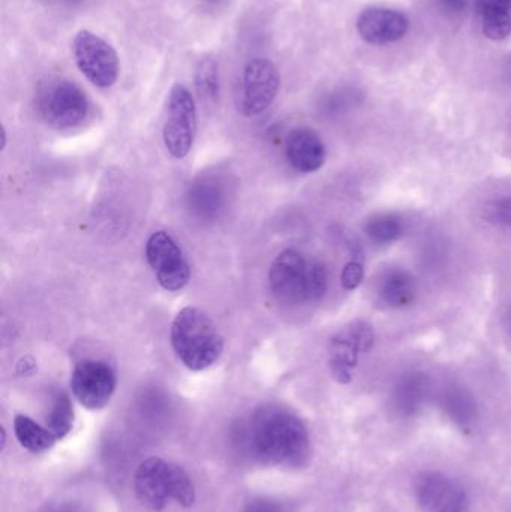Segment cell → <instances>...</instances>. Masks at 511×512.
<instances>
[{
    "label": "cell",
    "instance_id": "cell-1",
    "mask_svg": "<svg viewBox=\"0 0 511 512\" xmlns=\"http://www.w3.org/2000/svg\"><path fill=\"white\" fill-rule=\"evenodd\" d=\"M246 450L261 462L299 466L309 454V435L299 417L276 406L255 412L243 433Z\"/></svg>",
    "mask_w": 511,
    "mask_h": 512
},
{
    "label": "cell",
    "instance_id": "cell-2",
    "mask_svg": "<svg viewBox=\"0 0 511 512\" xmlns=\"http://www.w3.org/2000/svg\"><path fill=\"white\" fill-rule=\"evenodd\" d=\"M171 346L194 372L209 369L221 358L224 339L212 319L197 307H183L171 325Z\"/></svg>",
    "mask_w": 511,
    "mask_h": 512
},
{
    "label": "cell",
    "instance_id": "cell-3",
    "mask_svg": "<svg viewBox=\"0 0 511 512\" xmlns=\"http://www.w3.org/2000/svg\"><path fill=\"white\" fill-rule=\"evenodd\" d=\"M197 134V105L194 96L185 84H174L168 96V116L165 120V149L173 158L183 159L189 155Z\"/></svg>",
    "mask_w": 511,
    "mask_h": 512
},
{
    "label": "cell",
    "instance_id": "cell-4",
    "mask_svg": "<svg viewBox=\"0 0 511 512\" xmlns=\"http://www.w3.org/2000/svg\"><path fill=\"white\" fill-rule=\"evenodd\" d=\"M72 53L81 74L93 86L107 89L119 78V57L116 50L101 36L80 30L72 42Z\"/></svg>",
    "mask_w": 511,
    "mask_h": 512
},
{
    "label": "cell",
    "instance_id": "cell-5",
    "mask_svg": "<svg viewBox=\"0 0 511 512\" xmlns=\"http://www.w3.org/2000/svg\"><path fill=\"white\" fill-rule=\"evenodd\" d=\"M374 340V327L365 319L351 321L330 339V372L339 384L351 382L360 355L371 351Z\"/></svg>",
    "mask_w": 511,
    "mask_h": 512
},
{
    "label": "cell",
    "instance_id": "cell-6",
    "mask_svg": "<svg viewBox=\"0 0 511 512\" xmlns=\"http://www.w3.org/2000/svg\"><path fill=\"white\" fill-rule=\"evenodd\" d=\"M39 114L53 129H71L84 122L89 113L86 93L71 81H57L39 98Z\"/></svg>",
    "mask_w": 511,
    "mask_h": 512
},
{
    "label": "cell",
    "instance_id": "cell-7",
    "mask_svg": "<svg viewBox=\"0 0 511 512\" xmlns=\"http://www.w3.org/2000/svg\"><path fill=\"white\" fill-rule=\"evenodd\" d=\"M146 258L159 285L168 292L185 288L191 280V268L180 246L164 231L153 233L147 240Z\"/></svg>",
    "mask_w": 511,
    "mask_h": 512
},
{
    "label": "cell",
    "instance_id": "cell-8",
    "mask_svg": "<svg viewBox=\"0 0 511 512\" xmlns=\"http://www.w3.org/2000/svg\"><path fill=\"white\" fill-rule=\"evenodd\" d=\"M116 385V372L105 361H81L71 376L72 394L80 405L90 411L105 408L116 391Z\"/></svg>",
    "mask_w": 511,
    "mask_h": 512
},
{
    "label": "cell",
    "instance_id": "cell-9",
    "mask_svg": "<svg viewBox=\"0 0 511 512\" xmlns=\"http://www.w3.org/2000/svg\"><path fill=\"white\" fill-rule=\"evenodd\" d=\"M309 259L294 251L285 249L276 256L269 271L270 288L273 295L287 306L309 301L308 298Z\"/></svg>",
    "mask_w": 511,
    "mask_h": 512
},
{
    "label": "cell",
    "instance_id": "cell-10",
    "mask_svg": "<svg viewBox=\"0 0 511 512\" xmlns=\"http://www.w3.org/2000/svg\"><path fill=\"white\" fill-rule=\"evenodd\" d=\"M281 75L269 59H254L243 72L240 111L243 116L254 117L264 113L278 96Z\"/></svg>",
    "mask_w": 511,
    "mask_h": 512
},
{
    "label": "cell",
    "instance_id": "cell-11",
    "mask_svg": "<svg viewBox=\"0 0 511 512\" xmlns=\"http://www.w3.org/2000/svg\"><path fill=\"white\" fill-rule=\"evenodd\" d=\"M414 495L423 512H470V499L464 487L441 472L419 475Z\"/></svg>",
    "mask_w": 511,
    "mask_h": 512
},
{
    "label": "cell",
    "instance_id": "cell-12",
    "mask_svg": "<svg viewBox=\"0 0 511 512\" xmlns=\"http://www.w3.org/2000/svg\"><path fill=\"white\" fill-rule=\"evenodd\" d=\"M171 463L150 457L138 466L134 487L138 501L152 511H162L171 499Z\"/></svg>",
    "mask_w": 511,
    "mask_h": 512
},
{
    "label": "cell",
    "instance_id": "cell-13",
    "mask_svg": "<svg viewBox=\"0 0 511 512\" xmlns=\"http://www.w3.org/2000/svg\"><path fill=\"white\" fill-rule=\"evenodd\" d=\"M408 20L401 12L386 8H368L357 18V30L371 44H390L404 38Z\"/></svg>",
    "mask_w": 511,
    "mask_h": 512
},
{
    "label": "cell",
    "instance_id": "cell-14",
    "mask_svg": "<svg viewBox=\"0 0 511 512\" xmlns=\"http://www.w3.org/2000/svg\"><path fill=\"white\" fill-rule=\"evenodd\" d=\"M288 162L300 173H317L326 162V146L311 128H296L288 134L285 147Z\"/></svg>",
    "mask_w": 511,
    "mask_h": 512
},
{
    "label": "cell",
    "instance_id": "cell-15",
    "mask_svg": "<svg viewBox=\"0 0 511 512\" xmlns=\"http://www.w3.org/2000/svg\"><path fill=\"white\" fill-rule=\"evenodd\" d=\"M375 294L384 306L390 309H404L416 301V279L405 268H384L375 279Z\"/></svg>",
    "mask_w": 511,
    "mask_h": 512
},
{
    "label": "cell",
    "instance_id": "cell-16",
    "mask_svg": "<svg viewBox=\"0 0 511 512\" xmlns=\"http://www.w3.org/2000/svg\"><path fill=\"white\" fill-rule=\"evenodd\" d=\"M511 0H480L483 33L492 41H503L511 33Z\"/></svg>",
    "mask_w": 511,
    "mask_h": 512
},
{
    "label": "cell",
    "instance_id": "cell-17",
    "mask_svg": "<svg viewBox=\"0 0 511 512\" xmlns=\"http://www.w3.org/2000/svg\"><path fill=\"white\" fill-rule=\"evenodd\" d=\"M14 430L21 447L26 448L30 453H44V451L50 450L54 442L57 441L56 436L47 427L39 426L26 415L15 417Z\"/></svg>",
    "mask_w": 511,
    "mask_h": 512
},
{
    "label": "cell",
    "instance_id": "cell-18",
    "mask_svg": "<svg viewBox=\"0 0 511 512\" xmlns=\"http://www.w3.org/2000/svg\"><path fill=\"white\" fill-rule=\"evenodd\" d=\"M404 221L393 213H381L365 225L366 236L375 245H392L404 236Z\"/></svg>",
    "mask_w": 511,
    "mask_h": 512
},
{
    "label": "cell",
    "instance_id": "cell-19",
    "mask_svg": "<svg viewBox=\"0 0 511 512\" xmlns=\"http://www.w3.org/2000/svg\"><path fill=\"white\" fill-rule=\"evenodd\" d=\"M426 379L423 375H410L399 382L395 391V403L399 411L413 414L422 405L426 394Z\"/></svg>",
    "mask_w": 511,
    "mask_h": 512
},
{
    "label": "cell",
    "instance_id": "cell-20",
    "mask_svg": "<svg viewBox=\"0 0 511 512\" xmlns=\"http://www.w3.org/2000/svg\"><path fill=\"white\" fill-rule=\"evenodd\" d=\"M74 426V408L68 394L60 393L54 399L53 408L47 418V429L56 436V439H63Z\"/></svg>",
    "mask_w": 511,
    "mask_h": 512
},
{
    "label": "cell",
    "instance_id": "cell-21",
    "mask_svg": "<svg viewBox=\"0 0 511 512\" xmlns=\"http://www.w3.org/2000/svg\"><path fill=\"white\" fill-rule=\"evenodd\" d=\"M195 86L203 101L215 102L219 95L218 63L212 57L201 60L195 74Z\"/></svg>",
    "mask_w": 511,
    "mask_h": 512
},
{
    "label": "cell",
    "instance_id": "cell-22",
    "mask_svg": "<svg viewBox=\"0 0 511 512\" xmlns=\"http://www.w3.org/2000/svg\"><path fill=\"white\" fill-rule=\"evenodd\" d=\"M171 499L182 507L194 505L195 490L189 475L180 466L171 465L170 469Z\"/></svg>",
    "mask_w": 511,
    "mask_h": 512
},
{
    "label": "cell",
    "instance_id": "cell-23",
    "mask_svg": "<svg viewBox=\"0 0 511 512\" xmlns=\"http://www.w3.org/2000/svg\"><path fill=\"white\" fill-rule=\"evenodd\" d=\"M329 288V273L327 267L318 259H309L308 265V298L318 301L326 295Z\"/></svg>",
    "mask_w": 511,
    "mask_h": 512
},
{
    "label": "cell",
    "instance_id": "cell-24",
    "mask_svg": "<svg viewBox=\"0 0 511 512\" xmlns=\"http://www.w3.org/2000/svg\"><path fill=\"white\" fill-rule=\"evenodd\" d=\"M446 408L449 414L452 415L453 420L461 424L470 423L474 417V403L471 402L470 397L464 391H452L447 394Z\"/></svg>",
    "mask_w": 511,
    "mask_h": 512
},
{
    "label": "cell",
    "instance_id": "cell-25",
    "mask_svg": "<svg viewBox=\"0 0 511 512\" xmlns=\"http://www.w3.org/2000/svg\"><path fill=\"white\" fill-rule=\"evenodd\" d=\"M486 219L491 224L511 230V198H503V200L489 204L486 209Z\"/></svg>",
    "mask_w": 511,
    "mask_h": 512
},
{
    "label": "cell",
    "instance_id": "cell-26",
    "mask_svg": "<svg viewBox=\"0 0 511 512\" xmlns=\"http://www.w3.org/2000/svg\"><path fill=\"white\" fill-rule=\"evenodd\" d=\"M363 279H365V268H363L362 262L356 261V259L348 262L342 270L341 283L347 291L359 288Z\"/></svg>",
    "mask_w": 511,
    "mask_h": 512
},
{
    "label": "cell",
    "instance_id": "cell-27",
    "mask_svg": "<svg viewBox=\"0 0 511 512\" xmlns=\"http://www.w3.org/2000/svg\"><path fill=\"white\" fill-rule=\"evenodd\" d=\"M243 512H282L276 502L267 501V499H258V501L251 502Z\"/></svg>",
    "mask_w": 511,
    "mask_h": 512
},
{
    "label": "cell",
    "instance_id": "cell-28",
    "mask_svg": "<svg viewBox=\"0 0 511 512\" xmlns=\"http://www.w3.org/2000/svg\"><path fill=\"white\" fill-rule=\"evenodd\" d=\"M438 2L441 3L444 11L450 12V14H461L467 9L470 0H438Z\"/></svg>",
    "mask_w": 511,
    "mask_h": 512
},
{
    "label": "cell",
    "instance_id": "cell-29",
    "mask_svg": "<svg viewBox=\"0 0 511 512\" xmlns=\"http://www.w3.org/2000/svg\"><path fill=\"white\" fill-rule=\"evenodd\" d=\"M2 150L6 147V131L5 128H2Z\"/></svg>",
    "mask_w": 511,
    "mask_h": 512
},
{
    "label": "cell",
    "instance_id": "cell-30",
    "mask_svg": "<svg viewBox=\"0 0 511 512\" xmlns=\"http://www.w3.org/2000/svg\"><path fill=\"white\" fill-rule=\"evenodd\" d=\"M507 319H509V327H510V330H511V307H510L509 316H507Z\"/></svg>",
    "mask_w": 511,
    "mask_h": 512
},
{
    "label": "cell",
    "instance_id": "cell-31",
    "mask_svg": "<svg viewBox=\"0 0 511 512\" xmlns=\"http://www.w3.org/2000/svg\"><path fill=\"white\" fill-rule=\"evenodd\" d=\"M68 2H72V0H68Z\"/></svg>",
    "mask_w": 511,
    "mask_h": 512
}]
</instances>
